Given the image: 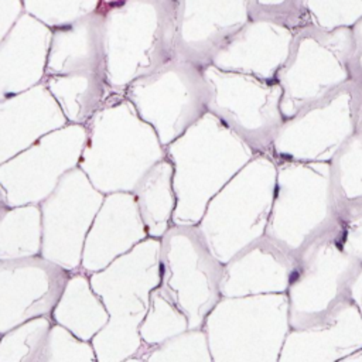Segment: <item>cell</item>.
<instances>
[{
	"label": "cell",
	"instance_id": "obj_1",
	"mask_svg": "<svg viewBox=\"0 0 362 362\" xmlns=\"http://www.w3.org/2000/svg\"><path fill=\"white\" fill-rule=\"evenodd\" d=\"M257 153L206 112L165 147L177 205L173 223L197 225L212 197Z\"/></svg>",
	"mask_w": 362,
	"mask_h": 362
},
{
	"label": "cell",
	"instance_id": "obj_2",
	"mask_svg": "<svg viewBox=\"0 0 362 362\" xmlns=\"http://www.w3.org/2000/svg\"><path fill=\"white\" fill-rule=\"evenodd\" d=\"M78 167L102 192H132L140 178L165 157L154 129L123 93H113L86 123Z\"/></svg>",
	"mask_w": 362,
	"mask_h": 362
},
{
	"label": "cell",
	"instance_id": "obj_3",
	"mask_svg": "<svg viewBox=\"0 0 362 362\" xmlns=\"http://www.w3.org/2000/svg\"><path fill=\"white\" fill-rule=\"evenodd\" d=\"M89 280L109 313L107 324L90 341L98 362L134 361L144 348L139 325L160 286V239H144Z\"/></svg>",
	"mask_w": 362,
	"mask_h": 362
},
{
	"label": "cell",
	"instance_id": "obj_4",
	"mask_svg": "<svg viewBox=\"0 0 362 362\" xmlns=\"http://www.w3.org/2000/svg\"><path fill=\"white\" fill-rule=\"evenodd\" d=\"M276 175V160L267 153H259L208 202L197 225L212 253L223 264L264 236Z\"/></svg>",
	"mask_w": 362,
	"mask_h": 362
},
{
	"label": "cell",
	"instance_id": "obj_5",
	"mask_svg": "<svg viewBox=\"0 0 362 362\" xmlns=\"http://www.w3.org/2000/svg\"><path fill=\"white\" fill-rule=\"evenodd\" d=\"M276 189L264 236L298 257L341 229L328 163L276 161Z\"/></svg>",
	"mask_w": 362,
	"mask_h": 362
},
{
	"label": "cell",
	"instance_id": "obj_6",
	"mask_svg": "<svg viewBox=\"0 0 362 362\" xmlns=\"http://www.w3.org/2000/svg\"><path fill=\"white\" fill-rule=\"evenodd\" d=\"M202 328L214 362H279L291 329L287 296L222 297Z\"/></svg>",
	"mask_w": 362,
	"mask_h": 362
},
{
	"label": "cell",
	"instance_id": "obj_7",
	"mask_svg": "<svg viewBox=\"0 0 362 362\" xmlns=\"http://www.w3.org/2000/svg\"><path fill=\"white\" fill-rule=\"evenodd\" d=\"M123 95L167 147L208 112L211 88L204 66L177 58L134 79Z\"/></svg>",
	"mask_w": 362,
	"mask_h": 362
},
{
	"label": "cell",
	"instance_id": "obj_8",
	"mask_svg": "<svg viewBox=\"0 0 362 362\" xmlns=\"http://www.w3.org/2000/svg\"><path fill=\"white\" fill-rule=\"evenodd\" d=\"M223 263L212 253L198 225L173 223L160 238V287L187 315L189 328H202L222 298Z\"/></svg>",
	"mask_w": 362,
	"mask_h": 362
},
{
	"label": "cell",
	"instance_id": "obj_9",
	"mask_svg": "<svg viewBox=\"0 0 362 362\" xmlns=\"http://www.w3.org/2000/svg\"><path fill=\"white\" fill-rule=\"evenodd\" d=\"M339 230L322 236L297 257L286 291L291 329L325 324L349 300L348 288L361 264L342 247Z\"/></svg>",
	"mask_w": 362,
	"mask_h": 362
},
{
	"label": "cell",
	"instance_id": "obj_10",
	"mask_svg": "<svg viewBox=\"0 0 362 362\" xmlns=\"http://www.w3.org/2000/svg\"><path fill=\"white\" fill-rule=\"evenodd\" d=\"M211 88L208 112L247 143L255 153H270L273 140L284 122L281 88L277 81L223 71L212 64L204 66Z\"/></svg>",
	"mask_w": 362,
	"mask_h": 362
},
{
	"label": "cell",
	"instance_id": "obj_11",
	"mask_svg": "<svg viewBox=\"0 0 362 362\" xmlns=\"http://www.w3.org/2000/svg\"><path fill=\"white\" fill-rule=\"evenodd\" d=\"M361 99L362 83L352 81L331 96L284 119L269 154L276 161L328 163L355 133Z\"/></svg>",
	"mask_w": 362,
	"mask_h": 362
},
{
	"label": "cell",
	"instance_id": "obj_12",
	"mask_svg": "<svg viewBox=\"0 0 362 362\" xmlns=\"http://www.w3.org/2000/svg\"><path fill=\"white\" fill-rule=\"evenodd\" d=\"M86 136L85 124L68 123L0 164V185L8 205L44 201L61 177L78 167Z\"/></svg>",
	"mask_w": 362,
	"mask_h": 362
},
{
	"label": "cell",
	"instance_id": "obj_13",
	"mask_svg": "<svg viewBox=\"0 0 362 362\" xmlns=\"http://www.w3.org/2000/svg\"><path fill=\"white\" fill-rule=\"evenodd\" d=\"M103 198L105 194L79 167L65 173L54 191L40 202L41 256L71 273L81 270L85 238Z\"/></svg>",
	"mask_w": 362,
	"mask_h": 362
},
{
	"label": "cell",
	"instance_id": "obj_14",
	"mask_svg": "<svg viewBox=\"0 0 362 362\" xmlns=\"http://www.w3.org/2000/svg\"><path fill=\"white\" fill-rule=\"evenodd\" d=\"M303 42L288 55L276 81L281 88V113L294 116L355 81L354 57L348 47Z\"/></svg>",
	"mask_w": 362,
	"mask_h": 362
},
{
	"label": "cell",
	"instance_id": "obj_15",
	"mask_svg": "<svg viewBox=\"0 0 362 362\" xmlns=\"http://www.w3.org/2000/svg\"><path fill=\"white\" fill-rule=\"evenodd\" d=\"M71 272L31 256L0 260V334L42 315H51Z\"/></svg>",
	"mask_w": 362,
	"mask_h": 362
},
{
	"label": "cell",
	"instance_id": "obj_16",
	"mask_svg": "<svg viewBox=\"0 0 362 362\" xmlns=\"http://www.w3.org/2000/svg\"><path fill=\"white\" fill-rule=\"evenodd\" d=\"M147 238L133 192L106 194L85 238L81 270L99 272Z\"/></svg>",
	"mask_w": 362,
	"mask_h": 362
},
{
	"label": "cell",
	"instance_id": "obj_17",
	"mask_svg": "<svg viewBox=\"0 0 362 362\" xmlns=\"http://www.w3.org/2000/svg\"><path fill=\"white\" fill-rule=\"evenodd\" d=\"M297 257L267 236L245 247L223 264L222 297L286 293Z\"/></svg>",
	"mask_w": 362,
	"mask_h": 362
},
{
	"label": "cell",
	"instance_id": "obj_18",
	"mask_svg": "<svg viewBox=\"0 0 362 362\" xmlns=\"http://www.w3.org/2000/svg\"><path fill=\"white\" fill-rule=\"evenodd\" d=\"M65 124L68 122L44 82L0 100V164Z\"/></svg>",
	"mask_w": 362,
	"mask_h": 362
},
{
	"label": "cell",
	"instance_id": "obj_19",
	"mask_svg": "<svg viewBox=\"0 0 362 362\" xmlns=\"http://www.w3.org/2000/svg\"><path fill=\"white\" fill-rule=\"evenodd\" d=\"M362 348V315L348 300L320 327L290 329L279 362H341Z\"/></svg>",
	"mask_w": 362,
	"mask_h": 362
},
{
	"label": "cell",
	"instance_id": "obj_20",
	"mask_svg": "<svg viewBox=\"0 0 362 362\" xmlns=\"http://www.w3.org/2000/svg\"><path fill=\"white\" fill-rule=\"evenodd\" d=\"M51 318L83 341H92L107 324L109 313L93 290L88 273L76 270L69 274Z\"/></svg>",
	"mask_w": 362,
	"mask_h": 362
},
{
	"label": "cell",
	"instance_id": "obj_21",
	"mask_svg": "<svg viewBox=\"0 0 362 362\" xmlns=\"http://www.w3.org/2000/svg\"><path fill=\"white\" fill-rule=\"evenodd\" d=\"M68 123L85 124L102 107L112 89L103 74L47 75L42 81Z\"/></svg>",
	"mask_w": 362,
	"mask_h": 362
},
{
	"label": "cell",
	"instance_id": "obj_22",
	"mask_svg": "<svg viewBox=\"0 0 362 362\" xmlns=\"http://www.w3.org/2000/svg\"><path fill=\"white\" fill-rule=\"evenodd\" d=\"M173 174V164L164 157L147 170L132 191L148 238L160 239L173 225L177 205Z\"/></svg>",
	"mask_w": 362,
	"mask_h": 362
},
{
	"label": "cell",
	"instance_id": "obj_23",
	"mask_svg": "<svg viewBox=\"0 0 362 362\" xmlns=\"http://www.w3.org/2000/svg\"><path fill=\"white\" fill-rule=\"evenodd\" d=\"M48 49L42 38L33 44L11 40L0 47V100L44 81Z\"/></svg>",
	"mask_w": 362,
	"mask_h": 362
},
{
	"label": "cell",
	"instance_id": "obj_24",
	"mask_svg": "<svg viewBox=\"0 0 362 362\" xmlns=\"http://www.w3.org/2000/svg\"><path fill=\"white\" fill-rule=\"evenodd\" d=\"M328 164L331 188L342 222L362 211V134L355 132Z\"/></svg>",
	"mask_w": 362,
	"mask_h": 362
},
{
	"label": "cell",
	"instance_id": "obj_25",
	"mask_svg": "<svg viewBox=\"0 0 362 362\" xmlns=\"http://www.w3.org/2000/svg\"><path fill=\"white\" fill-rule=\"evenodd\" d=\"M41 249L40 204L10 206L0 219V260L40 256Z\"/></svg>",
	"mask_w": 362,
	"mask_h": 362
},
{
	"label": "cell",
	"instance_id": "obj_26",
	"mask_svg": "<svg viewBox=\"0 0 362 362\" xmlns=\"http://www.w3.org/2000/svg\"><path fill=\"white\" fill-rule=\"evenodd\" d=\"M188 328L189 324L187 315L171 297L157 286L150 294L147 311L139 325V335L143 346H156Z\"/></svg>",
	"mask_w": 362,
	"mask_h": 362
},
{
	"label": "cell",
	"instance_id": "obj_27",
	"mask_svg": "<svg viewBox=\"0 0 362 362\" xmlns=\"http://www.w3.org/2000/svg\"><path fill=\"white\" fill-rule=\"evenodd\" d=\"M51 315L27 320L0 335V362H41Z\"/></svg>",
	"mask_w": 362,
	"mask_h": 362
},
{
	"label": "cell",
	"instance_id": "obj_28",
	"mask_svg": "<svg viewBox=\"0 0 362 362\" xmlns=\"http://www.w3.org/2000/svg\"><path fill=\"white\" fill-rule=\"evenodd\" d=\"M134 361L214 362L204 328H188L156 346L143 348Z\"/></svg>",
	"mask_w": 362,
	"mask_h": 362
},
{
	"label": "cell",
	"instance_id": "obj_29",
	"mask_svg": "<svg viewBox=\"0 0 362 362\" xmlns=\"http://www.w3.org/2000/svg\"><path fill=\"white\" fill-rule=\"evenodd\" d=\"M90 341H83L65 327L52 322L41 362H96Z\"/></svg>",
	"mask_w": 362,
	"mask_h": 362
},
{
	"label": "cell",
	"instance_id": "obj_30",
	"mask_svg": "<svg viewBox=\"0 0 362 362\" xmlns=\"http://www.w3.org/2000/svg\"><path fill=\"white\" fill-rule=\"evenodd\" d=\"M339 242L342 247L362 266V211L342 219Z\"/></svg>",
	"mask_w": 362,
	"mask_h": 362
},
{
	"label": "cell",
	"instance_id": "obj_31",
	"mask_svg": "<svg viewBox=\"0 0 362 362\" xmlns=\"http://www.w3.org/2000/svg\"><path fill=\"white\" fill-rule=\"evenodd\" d=\"M348 298L356 307L359 314L362 315V266L354 276L349 288H348Z\"/></svg>",
	"mask_w": 362,
	"mask_h": 362
},
{
	"label": "cell",
	"instance_id": "obj_32",
	"mask_svg": "<svg viewBox=\"0 0 362 362\" xmlns=\"http://www.w3.org/2000/svg\"><path fill=\"white\" fill-rule=\"evenodd\" d=\"M341 362H362V348L354 351L352 354L346 355L345 358H342Z\"/></svg>",
	"mask_w": 362,
	"mask_h": 362
},
{
	"label": "cell",
	"instance_id": "obj_33",
	"mask_svg": "<svg viewBox=\"0 0 362 362\" xmlns=\"http://www.w3.org/2000/svg\"><path fill=\"white\" fill-rule=\"evenodd\" d=\"M10 208V205H8V202H7V198H6V195H4V191H3V188H1V185H0V219H1V216L6 214V211Z\"/></svg>",
	"mask_w": 362,
	"mask_h": 362
},
{
	"label": "cell",
	"instance_id": "obj_34",
	"mask_svg": "<svg viewBox=\"0 0 362 362\" xmlns=\"http://www.w3.org/2000/svg\"><path fill=\"white\" fill-rule=\"evenodd\" d=\"M355 132L362 134V99L359 102L358 112H356V127H355Z\"/></svg>",
	"mask_w": 362,
	"mask_h": 362
},
{
	"label": "cell",
	"instance_id": "obj_35",
	"mask_svg": "<svg viewBox=\"0 0 362 362\" xmlns=\"http://www.w3.org/2000/svg\"><path fill=\"white\" fill-rule=\"evenodd\" d=\"M0 335H1V334H0Z\"/></svg>",
	"mask_w": 362,
	"mask_h": 362
}]
</instances>
